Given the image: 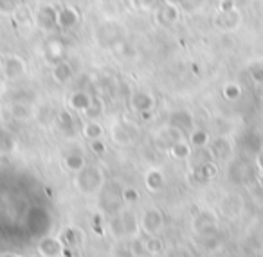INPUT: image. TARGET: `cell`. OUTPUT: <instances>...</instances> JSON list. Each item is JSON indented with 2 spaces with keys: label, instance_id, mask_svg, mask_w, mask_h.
Here are the masks:
<instances>
[{
  "label": "cell",
  "instance_id": "6da1fadb",
  "mask_svg": "<svg viewBox=\"0 0 263 257\" xmlns=\"http://www.w3.org/2000/svg\"><path fill=\"white\" fill-rule=\"evenodd\" d=\"M213 24H215L216 29L226 31V33L236 31L241 24V13L236 8L229 9V11H218L213 18Z\"/></svg>",
  "mask_w": 263,
  "mask_h": 257
},
{
  "label": "cell",
  "instance_id": "7a4b0ae2",
  "mask_svg": "<svg viewBox=\"0 0 263 257\" xmlns=\"http://www.w3.org/2000/svg\"><path fill=\"white\" fill-rule=\"evenodd\" d=\"M34 26H38L44 31H54L58 29V9L52 4H44L36 11L34 16Z\"/></svg>",
  "mask_w": 263,
  "mask_h": 257
},
{
  "label": "cell",
  "instance_id": "3957f363",
  "mask_svg": "<svg viewBox=\"0 0 263 257\" xmlns=\"http://www.w3.org/2000/svg\"><path fill=\"white\" fill-rule=\"evenodd\" d=\"M179 15H180V9L177 4H170V2H164L161 4L157 9H155V18L161 26L164 27H170L179 20Z\"/></svg>",
  "mask_w": 263,
  "mask_h": 257
},
{
  "label": "cell",
  "instance_id": "277c9868",
  "mask_svg": "<svg viewBox=\"0 0 263 257\" xmlns=\"http://www.w3.org/2000/svg\"><path fill=\"white\" fill-rule=\"evenodd\" d=\"M4 76L8 80H18L26 74V62H24L20 56L11 54L4 60Z\"/></svg>",
  "mask_w": 263,
  "mask_h": 257
},
{
  "label": "cell",
  "instance_id": "5b68a950",
  "mask_svg": "<svg viewBox=\"0 0 263 257\" xmlns=\"http://www.w3.org/2000/svg\"><path fill=\"white\" fill-rule=\"evenodd\" d=\"M80 22V15H78L76 8H70V6H63L62 9H58V27L62 29H69L74 27Z\"/></svg>",
  "mask_w": 263,
  "mask_h": 257
},
{
  "label": "cell",
  "instance_id": "8992f818",
  "mask_svg": "<svg viewBox=\"0 0 263 257\" xmlns=\"http://www.w3.org/2000/svg\"><path fill=\"white\" fill-rule=\"evenodd\" d=\"M72 76H74V69L67 62H58L54 65V69H52V77H54V81H58V83H62V85L70 81Z\"/></svg>",
  "mask_w": 263,
  "mask_h": 257
},
{
  "label": "cell",
  "instance_id": "52a82bcc",
  "mask_svg": "<svg viewBox=\"0 0 263 257\" xmlns=\"http://www.w3.org/2000/svg\"><path fill=\"white\" fill-rule=\"evenodd\" d=\"M13 20H15V24L18 27H31L34 24V15L31 13V9L26 4H22L16 9L15 15H13Z\"/></svg>",
  "mask_w": 263,
  "mask_h": 257
},
{
  "label": "cell",
  "instance_id": "ba28073f",
  "mask_svg": "<svg viewBox=\"0 0 263 257\" xmlns=\"http://www.w3.org/2000/svg\"><path fill=\"white\" fill-rule=\"evenodd\" d=\"M132 105H134V108L141 110V112H146L154 105V99L148 94H144V92H137V94L132 95Z\"/></svg>",
  "mask_w": 263,
  "mask_h": 257
},
{
  "label": "cell",
  "instance_id": "9c48e42d",
  "mask_svg": "<svg viewBox=\"0 0 263 257\" xmlns=\"http://www.w3.org/2000/svg\"><path fill=\"white\" fill-rule=\"evenodd\" d=\"M20 6H22V0H0V15L13 16Z\"/></svg>",
  "mask_w": 263,
  "mask_h": 257
},
{
  "label": "cell",
  "instance_id": "30bf717a",
  "mask_svg": "<svg viewBox=\"0 0 263 257\" xmlns=\"http://www.w3.org/2000/svg\"><path fill=\"white\" fill-rule=\"evenodd\" d=\"M70 105L76 110H88L90 108V97H88L85 92H76V94H72V97H70Z\"/></svg>",
  "mask_w": 263,
  "mask_h": 257
},
{
  "label": "cell",
  "instance_id": "8fae6325",
  "mask_svg": "<svg viewBox=\"0 0 263 257\" xmlns=\"http://www.w3.org/2000/svg\"><path fill=\"white\" fill-rule=\"evenodd\" d=\"M45 51H47V58L51 60V62H56V63L60 62V58H62V54H63V47L58 40L49 42L47 47H45Z\"/></svg>",
  "mask_w": 263,
  "mask_h": 257
},
{
  "label": "cell",
  "instance_id": "7c38bea8",
  "mask_svg": "<svg viewBox=\"0 0 263 257\" xmlns=\"http://www.w3.org/2000/svg\"><path fill=\"white\" fill-rule=\"evenodd\" d=\"M204 4H205V0H180L179 9L184 13H197Z\"/></svg>",
  "mask_w": 263,
  "mask_h": 257
},
{
  "label": "cell",
  "instance_id": "4fadbf2b",
  "mask_svg": "<svg viewBox=\"0 0 263 257\" xmlns=\"http://www.w3.org/2000/svg\"><path fill=\"white\" fill-rule=\"evenodd\" d=\"M223 94H226L227 99H238L241 94V88L238 87L236 83H229V85H226V88H223Z\"/></svg>",
  "mask_w": 263,
  "mask_h": 257
},
{
  "label": "cell",
  "instance_id": "5bb4252c",
  "mask_svg": "<svg viewBox=\"0 0 263 257\" xmlns=\"http://www.w3.org/2000/svg\"><path fill=\"white\" fill-rule=\"evenodd\" d=\"M249 74H251V77L256 81V83H263V67L252 65L251 69H249Z\"/></svg>",
  "mask_w": 263,
  "mask_h": 257
},
{
  "label": "cell",
  "instance_id": "9a60e30c",
  "mask_svg": "<svg viewBox=\"0 0 263 257\" xmlns=\"http://www.w3.org/2000/svg\"><path fill=\"white\" fill-rule=\"evenodd\" d=\"M162 0H139V6L146 11H155L161 6Z\"/></svg>",
  "mask_w": 263,
  "mask_h": 257
},
{
  "label": "cell",
  "instance_id": "2e32d148",
  "mask_svg": "<svg viewBox=\"0 0 263 257\" xmlns=\"http://www.w3.org/2000/svg\"><path fill=\"white\" fill-rule=\"evenodd\" d=\"M13 113H15V117H24V119L31 115L29 108L26 105H15L13 106Z\"/></svg>",
  "mask_w": 263,
  "mask_h": 257
},
{
  "label": "cell",
  "instance_id": "e0dca14e",
  "mask_svg": "<svg viewBox=\"0 0 263 257\" xmlns=\"http://www.w3.org/2000/svg\"><path fill=\"white\" fill-rule=\"evenodd\" d=\"M85 133L90 135V137H98V135L101 133V130L98 128V124H88V126L85 128Z\"/></svg>",
  "mask_w": 263,
  "mask_h": 257
},
{
  "label": "cell",
  "instance_id": "ac0fdd59",
  "mask_svg": "<svg viewBox=\"0 0 263 257\" xmlns=\"http://www.w3.org/2000/svg\"><path fill=\"white\" fill-rule=\"evenodd\" d=\"M233 8H234L233 0H222V2H220L218 11H229V9H233Z\"/></svg>",
  "mask_w": 263,
  "mask_h": 257
},
{
  "label": "cell",
  "instance_id": "d6986e66",
  "mask_svg": "<svg viewBox=\"0 0 263 257\" xmlns=\"http://www.w3.org/2000/svg\"><path fill=\"white\" fill-rule=\"evenodd\" d=\"M195 142H197V144H202V142H205V135H202V133H198V135H195Z\"/></svg>",
  "mask_w": 263,
  "mask_h": 257
},
{
  "label": "cell",
  "instance_id": "ffe728a7",
  "mask_svg": "<svg viewBox=\"0 0 263 257\" xmlns=\"http://www.w3.org/2000/svg\"><path fill=\"white\" fill-rule=\"evenodd\" d=\"M67 0H45V4H52V6H58V4H65Z\"/></svg>",
  "mask_w": 263,
  "mask_h": 257
}]
</instances>
